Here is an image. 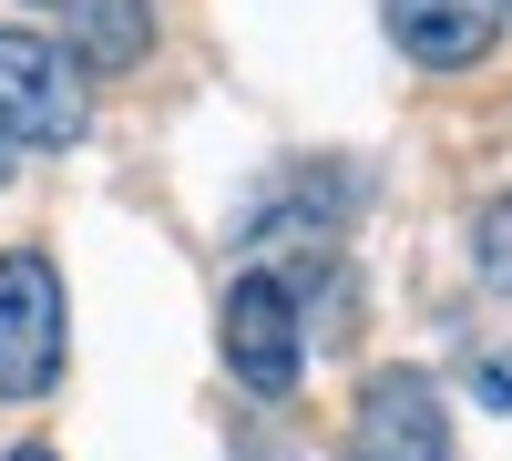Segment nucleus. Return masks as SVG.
Listing matches in <instances>:
<instances>
[{
    "label": "nucleus",
    "instance_id": "f257e3e1",
    "mask_svg": "<svg viewBox=\"0 0 512 461\" xmlns=\"http://www.w3.org/2000/svg\"><path fill=\"white\" fill-rule=\"evenodd\" d=\"M62 380V277L41 246L0 257V400H41Z\"/></svg>",
    "mask_w": 512,
    "mask_h": 461
},
{
    "label": "nucleus",
    "instance_id": "f03ea898",
    "mask_svg": "<svg viewBox=\"0 0 512 461\" xmlns=\"http://www.w3.org/2000/svg\"><path fill=\"white\" fill-rule=\"evenodd\" d=\"M82 123H93V103H82L72 62L31 31H0V144L62 154V144H82Z\"/></svg>",
    "mask_w": 512,
    "mask_h": 461
},
{
    "label": "nucleus",
    "instance_id": "7ed1b4c3",
    "mask_svg": "<svg viewBox=\"0 0 512 461\" xmlns=\"http://www.w3.org/2000/svg\"><path fill=\"white\" fill-rule=\"evenodd\" d=\"M349 461H451V410L420 369H379L359 390V421H349Z\"/></svg>",
    "mask_w": 512,
    "mask_h": 461
},
{
    "label": "nucleus",
    "instance_id": "20e7f679",
    "mask_svg": "<svg viewBox=\"0 0 512 461\" xmlns=\"http://www.w3.org/2000/svg\"><path fill=\"white\" fill-rule=\"evenodd\" d=\"M226 369L246 390H297V298H287V277H236L226 287Z\"/></svg>",
    "mask_w": 512,
    "mask_h": 461
},
{
    "label": "nucleus",
    "instance_id": "39448f33",
    "mask_svg": "<svg viewBox=\"0 0 512 461\" xmlns=\"http://www.w3.org/2000/svg\"><path fill=\"white\" fill-rule=\"evenodd\" d=\"M492 31H502V0H390V41L410 62H431V72L482 62Z\"/></svg>",
    "mask_w": 512,
    "mask_h": 461
},
{
    "label": "nucleus",
    "instance_id": "423d86ee",
    "mask_svg": "<svg viewBox=\"0 0 512 461\" xmlns=\"http://www.w3.org/2000/svg\"><path fill=\"white\" fill-rule=\"evenodd\" d=\"M154 52V0H72V52L62 62H93V72H123Z\"/></svg>",
    "mask_w": 512,
    "mask_h": 461
},
{
    "label": "nucleus",
    "instance_id": "0eeeda50",
    "mask_svg": "<svg viewBox=\"0 0 512 461\" xmlns=\"http://www.w3.org/2000/svg\"><path fill=\"white\" fill-rule=\"evenodd\" d=\"M472 267H482V287H502V298H512V195L472 226Z\"/></svg>",
    "mask_w": 512,
    "mask_h": 461
},
{
    "label": "nucleus",
    "instance_id": "6e6552de",
    "mask_svg": "<svg viewBox=\"0 0 512 461\" xmlns=\"http://www.w3.org/2000/svg\"><path fill=\"white\" fill-rule=\"evenodd\" d=\"M482 400H502V410H512V359H482Z\"/></svg>",
    "mask_w": 512,
    "mask_h": 461
},
{
    "label": "nucleus",
    "instance_id": "1a4fd4ad",
    "mask_svg": "<svg viewBox=\"0 0 512 461\" xmlns=\"http://www.w3.org/2000/svg\"><path fill=\"white\" fill-rule=\"evenodd\" d=\"M11 461H52V451H41V441H21V451H11Z\"/></svg>",
    "mask_w": 512,
    "mask_h": 461
},
{
    "label": "nucleus",
    "instance_id": "9d476101",
    "mask_svg": "<svg viewBox=\"0 0 512 461\" xmlns=\"http://www.w3.org/2000/svg\"><path fill=\"white\" fill-rule=\"evenodd\" d=\"M0 175H11V164H0Z\"/></svg>",
    "mask_w": 512,
    "mask_h": 461
}]
</instances>
